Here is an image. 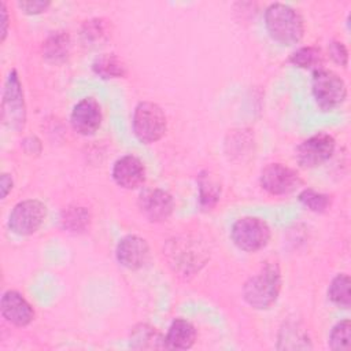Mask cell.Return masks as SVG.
<instances>
[{"label":"cell","instance_id":"6da1fadb","mask_svg":"<svg viewBox=\"0 0 351 351\" xmlns=\"http://www.w3.org/2000/svg\"><path fill=\"white\" fill-rule=\"evenodd\" d=\"M281 289V274L276 263H265L243 287L244 300L254 308L263 310L273 306Z\"/></svg>","mask_w":351,"mask_h":351},{"label":"cell","instance_id":"7a4b0ae2","mask_svg":"<svg viewBox=\"0 0 351 351\" xmlns=\"http://www.w3.org/2000/svg\"><path fill=\"white\" fill-rule=\"evenodd\" d=\"M265 25L273 40L282 45L300 41L304 32L303 18L292 7L281 3L270 4L265 12Z\"/></svg>","mask_w":351,"mask_h":351},{"label":"cell","instance_id":"3957f363","mask_svg":"<svg viewBox=\"0 0 351 351\" xmlns=\"http://www.w3.org/2000/svg\"><path fill=\"white\" fill-rule=\"evenodd\" d=\"M133 132L145 144L158 141L166 132V115L152 101H141L133 112Z\"/></svg>","mask_w":351,"mask_h":351},{"label":"cell","instance_id":"277c9868","mask_svg":"<svg viewBox=\"0 0 351 351\" xmlns=\"http://www.w3.org/2000/svg\"><path fill=\"white\" fill-rule=\"evenodd\" d=\"M313 95L318 107L328 111L339 107L346 100L347 88L336 73L318 69L313 75Z\"/></svg>","mask_w":351,"mask_h":351},{"label":"cell","instance_id":"5b68a950","mask_svg":"<svg viewBox=\"0 0 351 351\" xmlns=\"http://www.w3.org/2000/svg\"><path fill=\"white\" fill-rule=\"evenodd\" d=\"M230 236L236 247L243 251L254 252L269 243L270 228L261 218L244 217L233 223Z\"/></svg>","mask_w":351,"mask_h":351},{"label":"cell","instance_id":"8992f818","mask_svg":"<svg viewBox=\"0 0 351 351\" xmlns=\"http://www.w3.org/2000/svg\"><path fill=\"white\" fill-rule=\"evenodd\" d=\"M47 215L44 203L36 199L19 202L10 213L8 226L18 236H29L38 230Z\"/></svg>","mask_w":351,"mask_h":351},{"label":"cell","instance_id":"52a82bcc","mask_svg":"<svg viewBox=\"0 0 351 351\" xmlns=\"http://www.w3.org/2000/svg\"><path fill=\"white\" fill-rule=\"evenodd\" d=\"M1 118L7 126L15 130L22 129L25 125L26 111H25L23 90L15 71H11L5 81L3 104H1Z\"/></svg>","mask_w":351,"mask_h":351},{"label":"cell","instance_id":"ba28073f","mask_svg":"<svg viewBox=\"0 0 351 351\" xmlns=\"http://www.w3.org/2000/svg\"><path fill=\"white\" fill-rule=\"evenodd\" d=\"M335 151V138L318 133L304 140L296 149V160L302 167H315L326 162Z\"/></svg>","mask_w":351,"mask_h":351},{"label":"cell","instance_id":"9c48e42d","mask_svg":"<svg viewBox=\"0 0 351 351\" xmlns=\"http://www.w3.org/2000/svg\"><path fill=\"white\" fill-rule=\"evenodd\" d=\"M261 185L271 195H287L300 185V178L291 167L270 163L261 173Z\"/></svg>","mask_w":351,"mask_h":351},{"label":"cell","instance_id":"30bf717a","mask_svg":"<svg viewBox=\"0 0 351 351\" xmlns=\"http://www.w3.org/2000/svg\"><path fill=\"white\" fill-rule=\"evenodd\" d=\"M138 208L148 221L160 222L171 215L174 202L171 195L163 189H145L138 197Z\"/></svg>","mask_w":351,"mask_h":351},{"label":"cell","instance_id":"8fae6325","mask_svg":"<svg viewBox=\"0 0 351 351\" xmlns=\"http://www.w3.org/2000/svg\"><path fill=\"white\" fill-rule=\"evenodd\" d=\"M149 258L148 243L136 234L125 236L117 247L118 262L130 270L141 269Z\"/></svg>","mask_w":351,"mask_h":351},{"label":"cell","instance_id":"7c38bea8","mask_svg":"<svg viewBox=\"0 0 351 351\" xmlns=\"http://www.w3.org/2000/svg\"><path fill=\"white\" fill-rule=\"evenodd\" d=\"M70 121L77 133L82 136L93 134L101 123V110L99 103L92 97L82 99L74 106Z\"/></svg>","mask_w":351,"mask_h":351},{"label":"cell","instance_id":"4fadbf2b","mask_svg":"<svg viewBox=\"0 0 351 351\" xmlns=\"http://www.w3.org/2000/svg\"><path fill=\"white\" fill-rule=\"evenodd\" d=\"M0 310L3 318L15 326H26L34 318L33 307L16 291L4 292L0 302Z\"/></svg>","mask_w":351,"mask_h":351},{"label":"cell","instance_id":"5bb4252c","mask_svg":"<svg viewBox=\"0 0 351 351\" xmlns=\"http://www.w3.org/2000/svg\"><path fill=\"white\" fill-rule=\"evenodd\" d=\"M112 178L125 189H136L145 181V167L138 158L126 155L114 163Z\"/></svg>","mask_w":351,"mask_h":351},{"label":"cell","instance_id":"9a60e30c","mask_svg":"<svg viewBox=\"0 0 351 351\" xmlns=\"http://www.w3.org/2000/svg\"><path fill=\"white\" fill-rule=\"evenodd\" d=\"M165 340L167 348L186 350L193 346L196 340V330L191 322L177 318L171 322Z\"/></svg>","mask_w":351,"mask_h":351},{"label":"cell","instance_id":"2e32d148","mask_svg":"<svg viewBox=\"0 0 351 351\" xmlns=\"http://www.w3.org/2000/svg\"><path fill=\"white\" fill-rule=\"evenodd\" d=\"M133 348H167L165 337L149 325H138L132 333Z\"/></svg>","mask_w":351,"mask_h":351},{"label":"cell","instance_id":"e0dca14e","mask_svg":"<svg viewBox=\"0 0 351 351\" xmlns=\"http://www.w3.org/2000/svg\"><path fill=\"white\" fill-rule=\"evenodd\" d=\"M199 184V203L202 208L211 210L221 195L219 184L208 174V171H202L197 177Z\"/></svg>","mask_w":351,"mask_h":351},{"label":"cell","instance_id":"ac0fdd59","mask_svg":"<svg viewBox=\"0 0 351 351\" xmlns=\"http://www.w3.org/2000/svg\"><path fill=\"white\" fill-rule=\"evenodd\" d=\"M93 71L101 78H117L126 73L125 64L114 53H104L93 62Z\"/></svg>","mask_w":351,"mask_h":351},{"label":"cell","instance_id":"d6986e66","mask_svg":"<svg viewBox=\"0 0 351 351\" xmlns=\"http://www.w3.org/2000/svg\"><path fill=\"white\" fill-rule=\"evenodd\" d=\"M350 285H351V280L347 274H337L328 289V296L329 299L343 307V308H348L350 303H351V296H350Z\"/></svg>","mask_w":351,"mask_h":351},{"label":"cell","instance_id":"ffe728a7","mask_svg":"<svg viewBox=\"0 0 351 351\" xmlns=\"http://www.w3.org/2000/svg\"><path fill=\"white\" fill-rule=\"evenodd\" d=\"M289 60L300 69H314L315 71L321 69L324 63V56L321 51L315 47H302L291 55Z\"/></svg>","mask_w":351,"mask_h":351},{"label":"cell","instance_id":"44dd1931","mask_svg":"<svg viewBox=\"0 0 351 351\" xmlns=\"http://www.w3.org/2000/svg\"><path fill=\"white\" fill-rule=\"evenodd\" d=\"M90 222V215L84 207H69L62 214V225L70 232H84Z\"/></svg>","mask_w":351,"mask_h":351},{"label":"cell","instance_id":"7402d4cb","mask_svg":"<svg viewBox=\"0 0 351 351\" xmlns=\"http://www.w3.org/2000/svg\"><path fill=\"white\" fill-rule=\"evenodd\" d=\"M69 48H70L69 36L63 33H56L51 36L44 44V56L51 62H59L67 56Z\"/></svg>","mask_w":351,"mask_h":351},{"label":"cell","instance_id":"603a6c76","mask_svg":"<svg viewBox=\"0 0 351 351\" xmlns=\"http://www.w3.org/2000/svg\"><path fill=\"white\" fill-rule=\"evenodd\" d=\"M350 335L351 324L348 319L337 322L329 335V347L335 351H347L350 350Z\"/></svg>","mask_w":351,"mask_h":351},{"label":"cell","instance_id":"cb8c5ba5","mask_svg":"<svg viewBox=\"0 0 351 351\" xmlns=\"http://www.w3.org/2000/svg\"><path fill=\"white\" fill-rule=\"evenodd\" d=\"M299 202L314 213H324L330 206V196L314 189H304L299 193Z\"/></svg>","mask_w":351,"mask_h":351},{"label":"cell","instance_id":"d4e9b609","mask_svg":"<svg viewBox=\"0 0 351 351\" xmlns=\"http://www.w3.org/2000/svg\"><path fill=\"white\" fill-rule=\"evenodd\" d=\"M329 53H330V58L341 64V66H346L347 64V60H348V52H347V48L343 45V43L340 41H332L330 45H329Z\"/></svg>","mask_w":351,"mask_h":351},{"label":"cell","instance_id":"484cf974","mask_svg":"<svg viewBox=\"0 0 351 351\" xmlns=\"http://www.w3.org/2000/svg\"><path fill=\"white\" fill-rule=\"evenodd\" d=\"M49 5V1H19L18 7L26 14H40L45 11Z\"/></svg>","mask_w":351,"mask_h":351},{"label":"cell","instance_id":"4316f807","mask_svg":"<svg viewBox=\"0 0 351 351\" xmlns=\"http://www.w3.org/2000/svg\"><path fill=\"white\" fill-rule=\"evenodd\" d=\"M0 188H1V199H4L8 192L12 189V178L8 174H1V180H0Z\"/></svg>","mask_w":351,"mask_h":351},{"label":"cell","instance_id":"83f0119b","mask_svg":"<svg viewBox=\"0 0 351 351\" xmlns=\"http://www.w3.org/2000/svg\"><path fill=\"white\" fill-rule=\"evenodd\" d=\"M0 11H1V25H3V29H1V40L5 38V34H7V27H8V14H7V8H5V4L1 1L0 4Z\"/></svg>","mask_w":351,"mask_h":351}]
</instances>
